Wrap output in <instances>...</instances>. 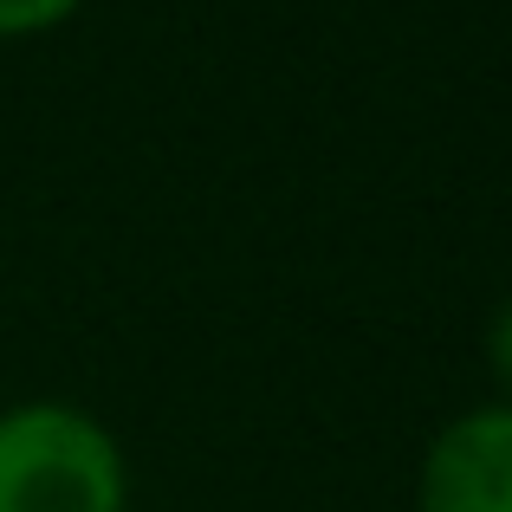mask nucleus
Listing matches in <instances>:
<instances>
[{"label":"nucleus","instance_id":"4","mask_svg":"<svg viewBox=\"0 0 512 512\" xmlns=\"http://www.w3.org/2000/svg\"><path fill=\"white\" fill-rule=\"evenodd\" d=\"M487 363H493V376H500V389L512 402V299L493 312V325H487Z\"/></svg>","mask_w":512,"mask_h":512},{"label":"nucleus","instance_id":"3","mask_svg":"<svg viewBox=\"0 0 512 512\" xmlns=\"http://www.w3.org/2000/svg\"><path fill=\"white\" fill-rule=\"evenodd\" d=\"M78 0H0V33H33V26L65 20Z\"/></svg>","mask_w":512,"mask_h":512},{"label":"nucleus","instance_id":"1","mask_svg":"<svg viewBox=\"0 0 512 512\" xmlns=\"http://www.w3.org/2000/svg\"><path fill=\"white\" fill-rule=\"evenodd\" d=\"M0 512H124V454L78 402L0 409Z\"/></svg>","mask_w":512,"mask_h":512},{"label":"nucleus","instance_id":"2","mask_svg":"<svg viewBox=\"0 0 512 512\" xmlns=\"http://www.w3.org/2000/svg\"><path fill=\"white\" fill-rule=\"evenodd\" d=\"M422 512H512V402H480L435 435Z\"/></svg>","mask_w":512,"mask_h":512}]
</instances>
